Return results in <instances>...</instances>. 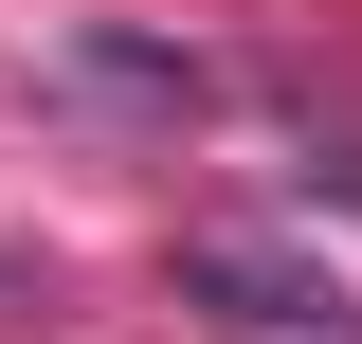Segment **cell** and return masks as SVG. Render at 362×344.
<instances>
[{
	"instance_id": "obj_1",
	"label": "cell",
	"mask_w": 362,
	"mask_h": 344,
	"mask_svg": "<svg viewBox=\"0 0 362 344\" xmlns=\"http://www.w3.org/2000/svg\"><path fill=\"white\" fill-rule=\"evenodd\" d=\"M181 290L218 308V326H254V344H344L362 308H344V272H290V254H235V236H199L181 254Z\"/></svg>"
}]
</instances>
